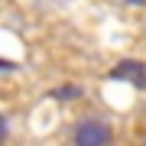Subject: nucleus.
I'll use <instances>...</instances> for the list:
<instances>
[{
  "mask_svg": "<svg viewBox=\"0 0 146 146\" xmlns=\"http://www.w3.org/2000/svg\"><path fill=\"white\" fill-rule=\"evenodd\" d=\"M75 146H107L110 143V127L98 117H84L75 123V133H72Z\"/></svg>",
  "mask_w": 146,
  "mask_h": 146,
  "instance_id": "f257e3e1",
  "label": "nucleus"
},
{
  "mask_svg": "<svg viewBox=\"0 0 146 146\" xmlns=\"http://www.w3.org/2000/svg\"><path fill=\"white\" fill-rule=\"evenodd\" d=\"M107 78L110 81H127V84H133V88L146 91V65L136 62V58H123V62H117L114 68H110Z\"/></svg>",
  "mask_w": 146,
  "mask_h": 146,
  "instance_id": "f03ea898",
  "label": "nucleus"
},
{
  "mask_svg": "<svg viewBox=\"0 0 146 146\" xmlns=\"http://www.w3.org/2000/svg\"><path fill=\"white\" fill-rule=\"evenodd\" d=\"M81 84H58V88L49 91V98L52 101H62V104H72V101H81Z\"/></svg>",
  "mask_w": 146,
  "mask_h": 146,
  "instance_id": "7ed1b4c3",
  "label": "nucleus"
},
{
  "mask_svg": "<svg viewBox=\"0 0 146 146\" xmlns=\"http://www.w3.org/2000/svg\"><path fill=\"white\" fill-rule=\"evenodd\" d=\"M123 3H130V7H143L146 0H123Z\"/></svg>",
  "mask_w": 146,
  "mask_h": 146,
  "instance_id": "20e7f679",
  "label": "nucleus"
}]
</instances>
